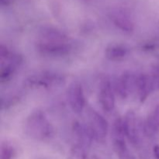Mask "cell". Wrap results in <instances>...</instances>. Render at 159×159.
<instances>
[{
  "instance_id": "obj_1",
  "label": "cell",
  "mask_w": 159,
  "mask_h": 159,
  "mask_svg": "<svg viewBox=\"0 0 159 159\" xmlns=\"http://www.w3.org/2000/svg\"><path fill=\"white\" fill-rule=\"evenodd\" d=\"M25 131L30 138L45 141L54 135V128L44 113L40 110L33 111L25 123Z\"/></svg>"
},
{
  "instance_id": "obj_2",
  "label": "cell",
  "mask_w": 159,
  "mask_h": 159,
  "mask_svg": "<svg viewBox=\"0 0 159 159\" xmlns=\"http://www.w3.org/2000/svg\"><path fill=\"white\" fill-rule=\"evenodd\" d=\"M65 83V78L61 73L43 71L33 75L26 79V87L30 89L55 88Z\"/></svg>"
},
{
  "instance_id": "obj_3",
  "label": "cell",
  "mask_w": 159,
  "mask_h": 159,
  "mask_svg": "<svg viewBox=\"0 0 159 159\" xmlns=\"http://www.w3.org/2000/svg\"><path fill=\"white\" fill-rule=\"evenodd\" d=\"M23 62L21 54L11 52L7 57L0 59V80L6 82L12 78Z\"/></svg>"
},
{
  "instance_id": "obj_4",
  "label": "cell",
  "mask_w": 159,
  "mask_h": 159,
  "mask_svg": "<svg viewBox=\"0 0 159 159\" xmlns=\"http://www.w3.org/2000/svg\"><path fill=\"white\" fill-rule=\"evenodd\" d=\"M67 93L68 102L73 112L80 113L83 111L85 106V99L83 89L81 84L77 82H72L70 85Z\"/></svg>"
},
{
  "instance_id": "obj_5",
  "label": "cell",
  "mask_w": 159,
  "mask_h": 159,
  "mask_svg": "<svg viewBox=\"0 0 159 159\" xmlns=\"http://www.w3.org/2000/svg\"><path fill=\"white\" fill-rule=\"evenodd\" d=\"M37 48L40 54L51 57L67 55L71 50V42L63 43H42L37 42Z\"/></svg>"
},
{
  "instance_id": "obj_6",
  "label": "cell",
  "mask_w": 159,
  "mask_h": 159,
  "mask_svg": "<svg viewBox=\"0 0 159 159\" xmlns=\"http://www.w3.org/2000/svg\"><path fill=\"white\" fill-rule=\"evenodd\" d=\"M89 126L93 130L96 138H104L108 132V123L101 114L93 109L88 110Z\"/></svg>"
},
{
  "instance_id": "obj_7",
  "label": "cell",
  "mask_w": 159,
  "mask_h": 159,
  "mask_svg": "<svg viewBox=\"0 0 159 159\" xmlns=\"http://www.w3.org/2000/svg\"><path fill=\"white\" fill-rule=\"evenodd\" d=\"M136 77L130 72H124L120 76L115 84V89L121 99H126L131 93H135Z\"/></svg>"
},
{
  "instance_id": "obj_8",
  "label": "cell",
  "mask_w": 159,
  "mask_h": 159,
  "mask_svg": "<svg viewBox=\"0 0 159 159\" xmlns=\"http://www.w3.org/2000/svg\"><path fill=\"white\" fill-rule=\"evenodd\" d=\"M110 19L115 26L125 33H131L134 30V22L128 12L123 9H116L110 14Z\"/></svg>"
},
{
  "instance_id": "obj_9",
  "label": "cell",
  "mask_w": 159,
  "mask_h": 159,
  "mask_svg": "<svg viewBox=\"0 0 159 159\" xmlns=\"http://www.w3.org/2000/svg\"><path fill=\"white\" fill-rule=\"evenodd\" d=\"M99 102L103 110L111 112L115 107V96L110 81L104 80L100 85L99 94Z\"/></svg>"
},
{
  "instance_id": "obj_10",
  "label": "cell",
  "mask_w": 159,
  "mask_h": 159,
  "mask_svg": "<svg viewBox=\"0 0 159 159\" xmlns=\"http://www.w3.org/2000/svg\"><path fill=\"white\" fill-rule=\"evenodd\" d=\"M72 130L75 138L78 141L77 144H82L85 148L89 147L93 140L96 138L89 126L81 124L78 121H75L73 124Z\"/></svg>"
},
{
  "instance_id": "obj_11",
  "label": "cell",
  "mask_w": 159,
  "mask_h": 159,
  "mask_svg": "<svg viewBox=\"0 0 159 159\" xmlns=\"http://www.w3.org/2000/svg\"><path fill=\"white\" fill-rule=\"evenodd\" d=\"M37 42L42 43H62L70 42L68 36L56 28L47 26L40 30Z\"/></svg>"
},
{
  "instance_id": "obj_12",
  "label": "cell",
  "mask_w": 159,
  "mask_h": 159,
  "mask_svg": "<svg viewBox=\"0 0 159 159\" xmlns=\"http://www.w3.org/2000/svg\"><path fill=\"white\" fill-rule=\"evenodd\" d=\"M124 120L126 136L132 144H137L138 143V125H137L138 121H137V117L134 112L132 110H129L124 116Z\"/></svg>"
},
{
  "instance_id": "obj_13",
  "label": "cell",
  "mask_w": 159,
  "mask_h": 159,
  "mask_svg": "<svg viewBox=\"0 0 159 159\" xmlns=\"http://www.w3.org/2000/svg\"><path fill=\"white\" fill-rule=\"evenodd\" d=\"M153 91L151 85L149 76L145 74H140L136 77V85H135V93L138 95L140 101L144 102L151 92Z\"/></svg>"
},
{
  "instance_id": "obj_14",
  "label": "cell",
  "mask_w": 159,
  "mask_h": 159,
  "mask_svg": "<svg viewBox=\"0 0 159 159\" xmlns=\"http://www.w3.org/2000/svg\"><path fill=\"white\" fill-rule=\"evenodd\" d=\"M159 130V106L150 112L144 123V131L147 136H153Z\"/></svg>"
},
{
  "instance_id": "obj_15",
  "label": "cell",
  "mask_w": 159,
  "mask_h": 159,
  "mask_svg": "<svg viewBox=\"0 0 159 159\" xmlns=\"http://www.w3.org/2000/svg\"><path fill=\"white\" fill-rule=\"evenodd\" d=\"M128 54V49L122 44H110L105 51L107 59L113 61H119L125 58Z\"/></svg>"
},
{
  "instance_id": "obj_16",
  "label": "cell",
  "mask_w": 159,
  "mask_h": 159,
  "mask_svg": "<svg viewBox=\"0 0 159 159\" xmlns=\"http://www.w3.org/2000/svg\"><path fill=\"white\" fill-rule=\"evenodd\" d=\"M113 150L119 159H135L131 152L129 151L125 140H113Z\"/></svg>"
},
{
  "instance_id": "obj_17",
  "label": "cell",
  "mask_w": 159,
  "mask_h": 159,
  "mask_svg": "<svg viewBox=\"0 0 159 159\" xmlns=\"http://www.w3.org/2000/svg\"><path fill=\"white\" fill-rule=\"evenodd\" d=\"M113 140H124V138H127L124 117H117L115 120L113 125Z\"/></svg>"
},
{
  "instance_id": "obj_18",
  "label": "cell",
  "mask_w": 159,
  "mask_h": 159,
  "mask_svg": "<svg viewBox=\"0 0 159 159\" xmlns=\"http://www.w3.org/2000/svg\"><path fill=\"white\" fill-rule=\"evenodd\" d=\"M152 90L159 89V58L156 59L152 65L149 74Z\"/></svg>"
},
{
  "instance_id": "obj_19",
  "label": "cell",
  "mask_w": 159,
  "mask_h": 159,
  "mask_svg": "<svg viewBox=\"0 0 159 159\" xmlns=\"http://www.w3.org/2000/svg\"><path fill=\"white\" fill-rule=\"evenodd\" d=\"M68 159H87L86 148L80 144H74L69 151Z\"/></svg>"
},
{
  "instance_id": "obj_20",
  "label": "cell",
  "mask_w": 159,
  "mask_h": 159,
  "mask_svg": "<svg viewBox=\"0 0 159 159\" xmlns=\"http://www.w3.org/2000/svg\"><path fill=\"white\" fill-rule=\"evenodd\" d=\"M15 155V148L9 142H3L0 148V159H12Z\"/></svg>"
},
{
  "instance_id": "obj_21",
  "label": "cell",
  "mask_w": 159,
  "mask_h": 159,
  "mask_svg": "<svg viewBox=\"0 0 159 159\" xmlns=\"http://www.w3.org/2000/svg\"><path fill=\"white\" fill-rule=\"evenodd\" d=\"M153 153L155 158L159 159V145H155L153 148Z\"/></svg>"
},
{
  "instance_id": "obj_22",
  "label": "cell",
  "mask_w": 159,
  "mask_h": 159,
  "mask_svg": "<svg viewBox=\"0 0 159 159\" xmlns=\"http://www.w3.org/2000/svg\"><path fill=\"white\" fill-rule=\"evenodd\" d=\"M89 159H99V158L96 156H92L91 158H89Z\"/></svg>"
},
{
  "instance_id": "obj_23",
  "label": "cell",
  "mask_w": 159,
  "mask_h": 159,
  "mask_svg": "<svg viewBox=\"0 0 159 159\" xmlns=\"http://www.w3.org/2000/svg\"><path fill=\"white\" fill-rule=\"evenodd\" d=\"M158 23H159V22H158Z\"/></svg>"
}]
</instances>
